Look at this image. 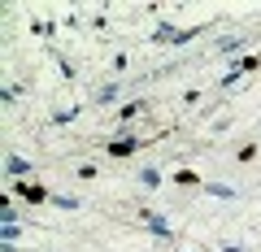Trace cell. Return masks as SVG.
Listing matches in <instances>:
<instances>
[{"mask_svg": "<svg viewBox=\"0 0 261 252\" xmlns=\"http://www.w3.org/2000/svg\"><path fill=\"white\" fill-rule=\"evenodd\" d=\"M105 152H109V157H135V152H140V139H135V135L109 139V144H105Z\"/></svg>", "mask_w": 261, "mask_h": 252, "instance_id": "5", "label": "cell"}, {"mask_svg": "<svg viewBox=\"0 0 261 252\" xmlns=\"http://www.w3.org/2000/svg\"><path fill=\"white\" fill-rule=\"evenodd\" d=\"M174 39H178V31L170 26V22H161V26L152 31V44H170V48H174Z\"/></svg>", "mask_w": 261, "mask_h": 252, "instance_id": "9", "label": "cell"}, {"mask_svg": "<svg viewBox=\"0 0 261 252\" xmlns=\"http://www.w3.org/2000/svg\"><path fill=\"white\" fill-rule=\"evenodd\" d=\"M200 191H209L214 200H235V196H240V191H235V187H226V183H205Z\"/></svg>", "mask_w": 261, "mask_h": 252, "instance_id": "7", "label": "cell"}, {"mask_svg": "<svg viewBox=\"0 0 261 252\" xmlns=\"http://www.w3.org/2000/svg\"><path fill=\"white\" fill-rule=\"evenodd\" d=\"M122 92H126V87H122L118 78H113V83H100V87L92 92V109H105V104H118V100H122Z\"/></svg>", "mask_w": 261, "mask_h": 252, "instance_id": "2", "label": "cell"}, {"mask_svg": "<svg viewBox=\"0 0 261 252\" xmlns=\"http://www.w3.org/2000/svg\"><path fill=\"white\" fill-rule=\"evenodd\" d=\"M18 96H22V87H18V83H9V87H5V104H13Z\"/></svg>", "mask_w": 261, "mask_h": 252, "instance_id": "18", "label": "cell"}, {"mask_svg": "<svg viewBox=\"0 0 261 252\" xmlns=\"http://www.w3.org/2000/svg\"><path fill=\"white\" fill-rule=\"evenodd\" d=\"M240 48H244L240 35H222V39H218V52H240Z\"/></svg>", "mask_w": 261, "mask_h": 252, "instance_id": "12", "label": "cell"}, {"mask_svg": "<svg viewBox=\"0 0 261 252\" xmlns=\"http://www.w3.org/2000/svg\"><path fill=\"white\" fill-rule=\"evenodd\" d=\"M140 222L148 226V235H157V239L170 243V235H174V226H170V217H161L157 209H140Z\"/></svg>", "mask_w": 261, "mask_h": 252, "instance_id": "1", "label": "cell"}, {"mask_svg": "<svg viewBox=\"0 0 261 252\" xmlns=\"http://www.w3.org/2000/svg\"><path fill=\"white\" fill-rule=\"evenodd\" d=\"M57 209H83V196H53Z\"/></svg>", "mask_w": 261, "mask_h": 252, "instance_id": "15", "label": "cell"}, {"mask_svg": "<svg viewBox=\"0 0 261 252\" xmlns=\"http://www.w3.org/2000/svg\"><path fill=\"white\" fill-rule=\"evenodd\" d=\"M0 235H5V243H18L27 231H22V222H13V226H0Z\"/></svg>", "mask_w": 261, "mask_h": 252, "instance_id": "14", "label": "cell"}, {"mask_svg": "<svg viewBox=\"0 0 261 252\" xmlns=\"http://www.w3.org/2000/svg\"><path fill=\"white\" fill-rule=\"evenodd\" d=\"M257 152H261L257 144H244V148L235 152V161H240V165H248V161H257Z\"/></svg>", "mask_w": 261, "mask_h": 252, "instance_id": "13", "label": "cell"}, {"mask_svg": "<svg viewBox=\"0 0 261 252\" xmlns=\"http://www.w3.org/2000/svg\"><path fill=\"white\" fill-rule=\"evenodd\" d=\"M13 196L22 205H44V200H53V191H44L39 183H13Z\"/></svg>", "mask_w": 261, "mask_h": 252, "instance_id": "3", "label": "cell"}, {"mask_svg": "<svg viewBox=\"0 0 261 252\" xmlns=\"http://www.w3.org/2000/svg\"><path fill=\"white\" fill-rule=\"evenodd\" d=\"M5 170H9L18 183H31V174H35V165H31L27 157H18V152H9V157H5Z\"/></svg>", "mask_w": 261, "mask_h": 252, "instance_id": "4", "label": "cell"}, {"mask_svg": "<svg viewBox=\"0 0 261 252\" xmlns=\"http://www.w3.org/2000/svg\"><path fill=\"white\" fill-rule=\"evenodd\" d=\"M31 31H35V35H53L57 26H53V22H44V18H39V22H31Z\"/></svg>", "mask_w": 261, "mask_h": 252, "instance_id": "16", "label": "cell"}, {"mask_svg": "<svg viewBox=\"0 0 261 252\" xmlns=\"http://www.w3.org/2000/svg\"><path fill=\"white\" fill-rule=\"evenodd\" d=\"M257 66H261V52H248V57H240V61H235V70H240V74H252Z\"/></svg>", "mask_w": 261, "mask_h": 252, "instance_id": "11", "label": "cell"}, {"mask_svg": "<svg viewBox=\"0 0 261 252\" xmlns=\"http://www.w3.org/2000/svg\"><path fill=\"white\" fill-rule=\"evenodd\" d=\"M174 183H178V187H205V178L196 174V170H178V174H174Z\"/></svg>", "mask_w": 261, "mask_h": 252, "instance_id": "10", "label": "cell"}, {"mask_svg": "<svg viewBox=\"0 0 261 252\" xmlns=\"http://www.w3.org/2000/svg\"><path fill=\"white\" fill-rule=\"evenodd\" d=\"M140 113H144V100H126V104L118 109V126H126V122H130V118H140Z\"/></svg>", "mask_w": 261, "mask_h": 252, "instance_id": "8", "label": "cell"}, {"mask_svg": "<svg viewBox=\"0 0 261 252\" xmlns=\"http://www.w3.org/2000/svg\"><path fill=\"white\" fill-rule=\"evenodd\" d=\"M218 252H248V248H244V243H222Z\"/></svg>", "mask_w": 261, "mask_h": 252, "instance_id": "19", "label": "cell"}, {"mask_svg": "<svg viewBox=\"0 0 261 252\" xmlns=\"http://www.w3.org/2000/svg\"><path fill=\"white\" fill-rule=\"evenodd\" d=\"M135 178H140V187H144V191H161V183H166L157 165H140V174H135Z\"/></svg>", "mask_w": 261, "mask_h": 252, "instance_id": "6", "label": "cell"}, {"mask_svg": "<svg viewBox=\"0 0 261 252\" xmlns=\"http://www.w3.org/2000/svg\"><path fill=\"white\" fill-rule=\"evenodd\" d=\"M74 118H79V109H61L53 122H57V126H65V122H74Z\"/></svg>", "mask_w": 261, "mask_h": 252, "instance_id": "17", "label": "cell"}]
</instances>
